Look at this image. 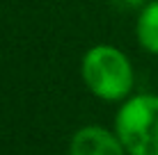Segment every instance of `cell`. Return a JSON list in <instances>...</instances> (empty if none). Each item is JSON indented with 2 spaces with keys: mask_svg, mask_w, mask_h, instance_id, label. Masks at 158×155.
Here are the masks:
<instances>
[{
  "mask_svg": "<svg viewBox=\"0 0 158 155\" xmlns=\"http://www.w3.org/2000/svg\"><path fill=\"white\" fill-rule=\"evenodd\" d=\"M80 78L87 91L106 103H122L133 94L135 68L122 48L96 44L80 60Z\"/></svg>",
  "mask_w": 158,
  "mask_h": 155,
  "instance_id": "obj_1",
  "label": "cell"
},
{
  "mask_svg": "<svg viewBox=\"0 0 158 155\" xmlns=\"http://www.w3.org/2000/svg\"><path fill=\"white\" fill-rule=\"evenodd\" d=\"M112 128L128 155H158V94H131L119 103Z\"/></svg>",
  "mask_w": 158,
  "mask_h": 155,
  "instance_id": "obj_2",
  "label": "cell"
},
{
  "mask_svg": "<svg viewBox=\"0 0 158 155\" xmlns=\"http://www.w3.org/2000/svg\"><path fill=\"white\" fill-rule=\"evenodd\" d=\"M69 155H128L115 128L96 123L83 126L69 139Z\"/></svg>",
  "mask_w": 158,
  "mask_h": 155,
  "instance_id": "obj_3",
  "label": "cell"
},
{
  "mask_svg": "<svg viewBox=\"0 0 158 155\" xmlns=\"http://www.w3.org/2000/svg\"><path fill=\"white\" fill-rule=\"evenodd\" d=\"M135 39L144 52L158 57V0H149L142 9H138Z\"/></svg>",
  "mask_w": 158,
  "mask_h": 155,
  "instance_id": "obj_4",
  "label": "cell"
},
{
  "mask_svg": "<svg viewBox=\"0 0 158 155\" xmlns=\"http://www.w3.org/2000/svg\"><path fill=\"white\" fill-rule=\"evenodd\" d=\"M115 7H122V9H142L149 0H110Z\"/></svg>",
  "mask_w": 158,
  "mask_h": 155,
  "instance_id": "obj_5",
  "label": "cell"
}]
</instances>
